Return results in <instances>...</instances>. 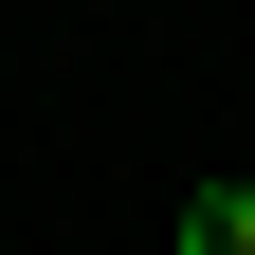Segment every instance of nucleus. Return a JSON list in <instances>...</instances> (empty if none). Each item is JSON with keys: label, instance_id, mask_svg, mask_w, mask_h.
I'll use <instances>...</instances> for the list:
<instances>
[{"label": "nucleus", "instance_id": "obj_1", "mask_svg": "<svg viewBox=\"0 0 255 255\" xmlns=\"http://www.w3.org/2000/svg\"><path fill=\"white\" fill-rule=\"evenodd\" d=\"M182 255H255V182H201L182 201Z\"/></svg>", "mask_w": 255, "mask_h": 255}]
</instances>
